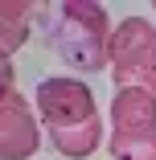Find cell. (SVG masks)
Wrapping results in <instances>:
<instances>
[{"mask_svg": "<svg viewBox=\"0 0 156 160\" xmlns=\"http://www.w3.org/2000/svg\"><path fill=\"white\" fill-rule=\"evenodd\" d=\"M41 33L53 49L58 62H66L78 74L111 70V37L115 25L103 4L95 0H58V4L41 8Z\"/></svg>", "mask_w": 156, "mask_h": 160, "instance_id": "cell-2", "label": "cell"}, {"mask_svg": "<svg viewBox=\"0 0 156 160\" xmlns=\"http://www.w3.org/2000/svg\"><path fill=\"white\" fill-rule=\"evenodd\" d=\"M41 115L13 82V62L0 66V156L4 160H29L41 148Z\"/></svg>", "mask_w": 156, "mask_h": 160, "instance_id": "cell-5", "label": "cell"}, {"mask_svg": "<svg viewBox=\"0 0 156 160\" xmlns=\"http://www.w3.org/2000/svg\"><path fill=\"white\" fill-rule=\"evenodd\" d=\"M111 160H156V94L152 90H115L107 107Z\"/></svg>", "mask_w": 156, "mask_h": 160, "instance_id": "cell-3", "label": "cell"}, {"mask_svg": "<svg viewBox=\"0 0 156 160\" xmlns=\"http://www.w3.org/2000/svg\"><path fill=\"white\" fill-rule=\"evenodd\" d=\"M111 78L119 90L156 94V25L148 17H123L111 37Z\"/></svg>", "mask_w": 156, "mask_h": 160, "instance_id": "cell-4", "label": "cell"}, {"mask_svg": "<svg viewBox=\"0 0 156 160\" xmlns=\"http://www.w3.org/2000/svg\"><path fill=\"white\" fill-rule=\"evenodd\" d=\"M33 17H37V8L29 0H4L0 4V53H4V62H13V53L29 41Z\"/></svg>", "mask_w": 156, "mask_h": 160, "instance_id": "cell-6", "label": "cell"}, {"mask_svg": "<svg viewBox=\"0 0 156 160\" xmlns=\"http://www.w3.org/2000/svg\"><path fill=\"white\" fill-rule=\"evenodd\" d=\"M37 115L58 156L86 160L103 144V119L95 107V94L86 82L70 74H53L37 82Z\"/></svg>", "mask_w": 156, "mask_h": 160, "instance_id": "cell-1", "label": "cell"}]
</instances>
